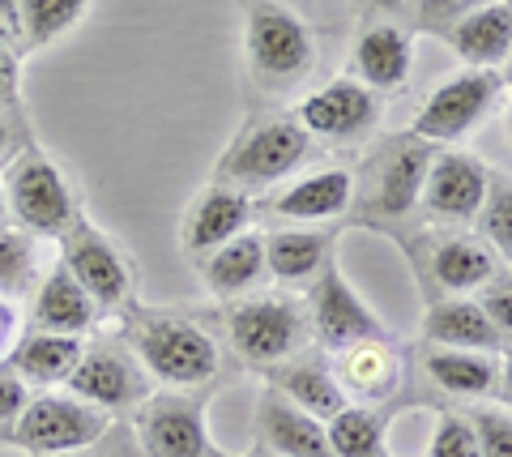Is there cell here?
<instances>
[{
  "label": "cell",
  "mask_w": 512,
  "mask_h": 457,
  "mask_svg": "<svg viewBox=\"0 0 512 457\" xmlns=\"http://www.w3.org/2000/svg\"><path fill=\"white\" fill-rule=\"evenodd\" d=\"M133 346L158 381L167 385H205L218 372V346L205 329L180 317H150L137 325Z\"/></svg>",
  "instance_id": "1"
},
{
  "label": "cell",
  "mask_w": 512,
  "mask_h": 457,
  "mask_svg": "<svg viewBox=\"0 0 512 457\" xmlns=\"http://www.w3.org/2000/svg\"><path fill=\"white\" fill-rule=\"evenodd\" d=\"M248 65L252 77L269 90L299 86L312 69V35L291 9L256 5L248 18Z\"/></svg>",
  "instance_id": "2"
},
{
  "label": "cell",
  "mask_w": 512,
  "mask_h": 457,
  "mask_svg": "<svg viewBox=\"0 0 512 457\" xmlns=\"http://www.w3.org/2000/svg\"><path fill=\"white\" fill-rule=\"evenodd\" d=\"M5 201L26 235H64L77 223V206H73V193L60 176V167L35 150L22 154V159L9 167Z\"/></svg>",
  "instance_id": "3"
},
{
  "label": "cell",
  "mask_w": 512,
  "mask_h": 457,
  "mask_svg": "<svg viewBox=\"0 0 512 457\" xmlns=\"http://www.w3.org/2000/svg\"><path fill=\"white\" fill-rule=\"evenodd\" d=\"M308 146L312 137L299 129V120H269L235 141L227 163L218 167V180L227 188H239V193H252V188H265L282 176H291L308 159Z\"/></svg>",
  "instance_id": "4"
},
{
  "label": "cell",
  "mask_w": 512,
  "mask_h": 457,
  "mask_svg": "<svg viewBox=\"0 0 512 457\" xmlns=\"http://www.w3.org/2000/svg\"><path fill=\"white\" fill-rule=\"evenodd\" d=\"M500 86H504V77L491 73V69H470V73L448 77V82L431 90L427 103L419 107V116H414V137L427 141V146L431 141L466 137L474 124L491 112V103L500 99Z\"/></svg>",
  "instance_id": "5"
},
{
  "label": "cell",
  "mask_w": 512,
  "mask_h": 457,
  "mask_svg": "<svg viewBox=\"0 0 512 457\" xmlns=\"http://www.w3.org/2000/svg\"><path fill=\"white\" fill-rule=\"evenodd\" d=\"M227 329H231V346L248 364H282L303 342V312L291 299L261 295V299L235 304Z\"/></svg>",
  "instance_id": "6"
},
{
  "label": "cell",
  "mask_w": 512,
  "mask_h": 457,
  "mask_svg": "<svg viewBox=\"0 0 512 457\" xmlns=\"http://www.w3.org/2000/svg\"><path fill=\"white\" fill-rule=\"evenodd\" d=\"M103 432L107 419L99 406L82 398H60V393L26 402L18 415V445L30 453H73L94 445Z\"/></svg>",
  "instance_id": "7"
},
{
  "label": "cell",
  "mask_w": 512,
  "mask_h": 457,
  "mask_svg": "<svg viewBox=\"0 0 512 457\" xmlns=\"http://www.w3.org/2000/svg\"><path fill=\"white\" fill-rule=\"evenodd\" d=\"M60 240H64V261L60 265L77 278V287H82L99 308H116L128 295V287H133V274H128V265L116 252V244H111L107 235H99L94 227H86V223H73Z\"/></svg>",
  "instance_id": "8"
},
{
  "label": "cell",
  "mask_w": 512,
  "mask_h": 457,
  "mask_svg": "<svg viewBox=\"0 0 512 457\" xmlns=\"http://www.w3.org/2000/svg\"><path fill=\"white\" fill-rule=\"evenodd\" d=\"M376 116H380L376 90H367L363 82H333L325 90H312L295 107L299 129L308 137H325V141L363 137L376 124Z\"/></svg>",
  "instance_id": "9"
},
{
  "label": "cell",
  "mask_w": 512,
  "mask_h": 457,
  "mask_svg": "<svg viewBox=\"0 0 512 457\" xmlns=\"http://www.w3.org/2000/svg\"><path fill=\"white\" fill-rule=\"evenodd\" d=\"M312 325H316V338L325 342L329 351H346V346H355V342L384 338V329L372 317V308L346 287V278L333 261H325V278L316 282Z\"/></svg>",
  "instance_id": "10"
},
{
  "label": "cell",
  "mask_w": 512,
  "mask_h": 457,
  "mask_svg": "<svg viewBox=\"0 0 512 457\" xmlns=\"http://www.w3.org/2000/svg\"><path fill=\"white\" fill-rule=\"evenodd\" d=\"M436 159V150L419 137H397L389 150L376 159L372 171V210L376 214H393L402 218L423 201V180H427V167Z\"/></svg>",
  "instance_id": "11"
},
{
  "label": "cell",
  "mask_w": 512,
  "mask_h": 457,
  "mask_svg": "<svg viewBox=\"0 0 512 457\" xmlns=\"http://www.w3.org/2000/svg\"><path fill=\"white\" fill-rule=\"evenodd\" d=\"M137 436L146 457H205V419L188 398H154L141 406Z\"/></svg>",
  "instance_id": "12"
},
{
  "label": "cell",
  "mask_w": 512,
  "mask_h": 457,
  "mask_svg": "<svg viewBox=\"0 0 512 457\" xmlns=\"http://www.w3.org/2000/svg\"><path fill=\"white\" fill-rule=\"evenodd\" d=\"M487 188V171L470 154H436L423 180V206L440 218H478Z\"/></svg>",
  "instance_id": "13"
},
{
  "label": "cell",
  "mask_w": 512,
  "mask_h": 457,
  "mask_svg": "<svg viewBox=\"0 0 512 457\" xmlns=\"http://www.w3.org/2000/svg\"><path fill=\"white\" fill-rule=\"evenodd\" d=\"M69 389L73 398L99 406V411H116V406H133L146 398V381L116 351H82L77 368L69 372Z\"/></svg>",
  "instance_id": "14"
},
{
  "label": "cell",
  "mask_w": 512,
  "mask_h": 457,
  "mask_svg": "<svg viewBox=\"0 0 512 457\" xmlns=\"http://www.w3.org/2000/svg\"><path fill=\"white\" fill-rule=\"evenodd\" d=\"M248 218H252V201L248 193L227 184H214L205 188L201 201L192 206L188 214V227H184V248L197 252V257H210L222 244H231L235 235L248 231Z\"/></svg>",
  "instance_id": "15"
},
{
  "label": "cell",
  "mask_w": 512,
  "mask_h": 457,
  "mask_svg": "<svg viewBox=\"0 0 512 457\" xmlns=\"http://www.w3.org/2000/svg\"><path fill=\"white\" fill-rule=\"evenodd\" d=\"M448 43H453V52L466 65L500 73V65H508V56H512V5L508 0H495V5L466 13V18L448 30Z\"/></svg>",
  "instance_id": "16"
},
{
  "label": "cell",
  "mask_w": 512,
  "mask_h": 457,
  "mask_svg": "<svg viewBox=\"0 0 512 457\" xmlns=\"http://www.w3.org/2000/svg\"><path fill=\"white\" fill-rule=\"evenodd\" d=\"M423 338L444 346V351H478L487 355L500 346V334H495V325L487 321V312L474 304V299H440V304L427 308L423 317Z\"/></svg>",
  "instance_id": "17"
},
{
  "label": "cell",
  "mask_w": 512,
  "mask_h": 457,
  "mask_svg": "<svg viewBox=\"0 0 512 457\" xmlns=\"http://www.w3.org/2000/svg\"><path fill=\"white\" fill-rule=\"evenodd\" d=\"M261 436H265V445L282 457H333L329 440H325V423L303 415L278 389H269L261 398Z\"/></svg>",
  "instance_id": "18"
},
{
  "label": "cell",
  "mask_w": 512,
  "mask_h": 457,
  "mask_svg": "<svg viewBox=\"0 0 512 457\" xmlns=\"http://www.w3.org/2000/svg\"><path fill=\"white\" fill-rule=\"evenodd\" d=\"M94 312H99V304H94V299L82 287H77V278L64 270V265H56V270L43 278L39 299H35V325H39V334L77 338V334H86V329L94 325Z\"/></svg>",
  "instance_id": "19"
},
{
  "label": "cell",
  "mask_w": 512,
  "mask_h": 457,
  "mask_svg": "<svg viewBox=\"0 0 512 457\" xmlns=\"http://www.w3.org/2000/svg\"><path fill=\"white\" fill-rule=\"evenodd\" d=\"M355 201V180L342 167L316 171V176H303L299 184H291L282 197H274V210L282 218H308V223H320V218H338L342 210H350Z\"/></svg>",
  "instance_id": "20"
},
{
  "label": "cell",
  "mask_w": 512,
  "mask_h": 457,
  "mask_svg": "<svg viewBox=\"0 0 512 457\" xmlns=\"http://www.w3.org/2000/svg\"><path fill=\"white\" fill-rule=\"evenodd\" d=\"M355 65H359V77H363L367 90H397V86H406L410 65H414L410 35H406V30H397V26H372L359 39Z\"/></svg>",
  "instance_id": "21"
},
{
  "label": "cell",
  "mask_w": 512,
  "mask_h": 457,
  "mask_svg": "<svg viewBox=\"0 0 512 457\" xmlns=\"http://www.w3.org/2000/svg\"><path fill=\"white\" fill-rule=\"evenodd\" d=\"M431 278L440 282L444 291L466 295L487 287L495 278V252L487 244L470 240V235H453V240H440L431 248Z\"/></svg>",
  "instance_id": "22"
},
{
  "label": "cell",
  "mask_w": 512,
  "mask_h": 457,
  "mask_svg": "<svg viewBox=\"0 0 512 457\" xmlns=\"http://www.w3.org/2000/svg\"><path fill=\"white\" fill-rule=\"evenodd\" d=\"M402 381V364H397L393 346L384 338H372V342H355L342 351V389L359 393L363 402H380L389 398Z\"/></svg>",
  "instance_id": "23"
},
{
  "label": "cell",
  "mask_w": 512,
  "mask_h": 457,
  "mask_svg": "<svg viewBox=\"0 0 512 457\" xmlns=\"http://www.w3.org/2000/svg\"><path fill=\"white\" fill-rule=\"evenodd\" d=\"M256 278H265V235L244 231L231 244H222L218 252L205 257V282L214 295H239L248 291Z\"/></svg>",
  "instance_id": "24"
},
{
  "label": "cell",
  "mask_w": 512,
  "mask_h": 457,
  "mask_svg": "<svg viewBox=\"0 0 512 457\" xmlns=\"http://www.w3.org/2000/svg\"><path fill=\"white\" fill-rule=\"evenodd\" d=\"M329 261L325 231H278L265 240V274L278 282H303Z\"/></svg>",
  "instance_id": "25"
},
{
  "label": "cell",
  "mask_w": 512,
  "mask_h": 457,
  "mask_svg": "<svg viewBox=\"0 0 512 457\" xmlns=\"http://www.w3.org/2000/svg\"><path fill=\"white\" fill-rule=\"evenodd\" d=\"M427 376L444 393H461V398H483V393H495V385H500V368H495L487 355L444 351V346H436V351L427 355Z\"/></svg>",
  "instance_id": "26"
},
{
  "label": "cell",
  "mask_w": 512,
  "mask_h": 457,
  "mask_svg": "<svg viewBox=\"0 0 512 457\" xmlns=\"http://www.w3.org/2000/svg\"><path fill=\"white\" fill-rule=\"evenodd\" d=\"M278 393L291 398L303 415H312L316 423H329L346 406V393L338 385V376L325 372L320 364H295L278 376Z\"/></svg>",
  "instance_id": "27"
},
{
  "label": "cell",
  "mask_w": 512,
  "mask_h": 457,
  "mask_svg": "<svg viewBox=\"0 0 512 457\" xmlns=\"http://www.w3.org/2000/svg\"><path fill=\"white\" fill-rule=\"evenodd\" d=\"M77 359H82V342H77V338L35 334V338H26L18 351H13V372H18L22 381L52 385V381H69V372L77 368Z\"/></svg>",
  "instance_id": "28"
},
{
  "label": "cell",
  "mask_w": 512,
  "mask_h": 457,
  "mask_svg": "<svg viewBox=\"0 0 512 457\" xmlns=\"http://www.w3.org/2000/svg\"><path fill=\"white\" fill-rule=\"evenodd\" d=\"M325 440L333 457H384V423L367 406H342L325 423Z\"/></svg>",
  "instance_id": "29"
},
{
  "label": "cell",
  "mask_w": 512,
  "mask_h": 457,
  "mask_svg": "<svg viewBox=\"0 0 512 457\" xmlns=\"http://www.w3.org/2000/svg\"><path fill=\"white\" fill-rule=\"evenodd\" d=\"M90 9V0H18V22H22V39L30 47H43L60 39L82 13Z\"/></svg>",
  "instance_id": "30"
},
{
  "label": "cell",
  "mask_w": 512,
  "mask_h": 457,
  "mask_svg": "<svg viewBox=\"0 0 512 457\" xmlns=\"http://www.w3.org/2000/svg\"><path fill=\"white\" fill-rule=\"evenodd\" d=\"M30 282H35V244L26 231L0 227V291L22 295Z\"/></svg>",
  "instance_id": "31"
},
{
  "label": "cell",
  "mask_w": 512,
  "mask_h": 457,
  "mask_svg": "<svg viewBox=\"0 0 512 457\" xmlns=\"http://www.w3.org/2000/svg\"><path fill=\"white\" fill-rule=\"evenodd\" d=\"M478 218H483L487 240L512 261V188L495 180L487 188V201H483V210H478Z\"/></svg>",
  "instance_id": "32"
},
{
  "label": "cell",
  "mask_w": 512,
  "mask_h": 457,
  "mask_svg": "<svg viewBox=\"0 0 512 457\" xmlns=\"http://www.w3.org/2000/svg\"><path fill=\"white\" fill-rule=\"evenodd\" d=\"M427 457H478V436L474 423L461 415H444L436 423V436H431Z\"/></svg>",
  "instance_id": "33"
},
{
  "label": "cell",
  "mask_w": 512,
  "mask_h": 457,
  "mask_svg": "<svg viewBox=\"0 0 512 457\" xmlns=\"http://www.w3.org/2000/svg\"><path fill=\"white\" fill-rule=\"evenodd\" d=\"M478 457H512V419L500 411H478L474 419Z\"/></svg>",
  "instance_id": "34"
},
{
  "label": "cell",
  "mask_w": 512,
  "mask_h": 457,
  "mask_svg": "<svg viewBox=\"0 0 512 457\" xmlns=\"http://www.w3.org/2000/svg\"><path fill=\"white\" fill-rule=\"evenodd\" d=\"M478 308L487 312V321L495 325L500 342L512 338V278H508V282H495V287H487V295L478 299Z\"/></svg>",
  "instance_id": "35"
},
{
  "label": "cell",
  "mask_w": 512,
  "mask_h": 457,
  "mask_svg": "<svg viewBox=\"0 0 512 457\" xmlns=\"http://www.w3.org/2000/svg\"><path fill=\"white\" fill-rule=\"evenodd\" d=\"M419 9H423V18L427 22H461V13H474V9H483V0H419Z\"/></svg>",
  "instance_id": "36"
},
{
  "label": "cell",
  "mask_w": 512,
  "mask_h": 457,
  "mask_svg": "<svg viewBox=\"0 0 512 457\" xmlns=\"http://www.w3.org/2000/svg\"><path fill=\"white\" fill-rule=\"evenodd\" d=\"M26 406V385L18 372H0V423L18 419Z\"/></svg>",
  "instance_id": "37"
},
{
  "label": "cell",
  "mask_w": 512,
  "mask_h": 457,
  "mask_svg": "<svg viewBox=\"0 0 512 457\" xmlns=\"http://www.w3.org/2000/svg\"><path fill=\"white\" fill-rule=\"evenodd\" d=\"M18 99V56L9 52V43H0V103Z\"/></svg>",
  "instance_id": "38"
},
{
  "label": "cell",
  "mask_w": 512,
  "mask_h": 457,
  "mask_svg": "<svg viewBox=\"0 0 512 457\" xmlns=\"http://www.w3.org/2000/svg\"><path fill=\"white\" fill-rule=\"evenodd\" d=\"M22 30L18 22V0H0V43H9Z\"/></svg>",
  "instance_id": "39"
},
{
  "label": "cell",
  "mask_w": 512,
  "mask_h": 457,
  "mask_svg": "<svg viewBox=\"0 0 512 457\" xmlns=\"http://www.w3.org/2000/svg\"><path fill=\"white\" fill-rule=\"evenodd\" d=\"M500 385H504V398L512 402V351H508V359H504V372H500Z\"/></svg>",
  "instance_id": "40"
},
{
  "label": "cell",
  "mask_w": 512,
  "mask_h": 457,
  "mask_svg": "<svg viewBox=\"0 0 512 457\" xmlns=\"http://www.w3.org/2000/svg\"><path fill=\"white\" fill-rule=\"evenodd\" d=\"M9 146H13V133H9V124L0 120V154H9Z\"/></svg>",
  "instance_id": "41"
},
{
  "label": "cell",
  "mask_w": 512,
  "mask_h": 457,
  "mask_svg": "<svg viewBox=\"0 0 512 457\" xmlns=\"http://www.w3.org/2000/svg\"><path fill=\"white\" fill-rule=\"evenodd\" d=\"M5 214H9V201H5V184H0V227H5Z\"/></svg>",
  "instance_id": "42"
},
{
  "label": "cell",
  "mask_w": 512,
  "mask_h": 457,
  "mask_svg": "<svg viewBox=\"0 0 512 457\" xmlns=\"http://www.w3.org/2000/svg\"><path fill=\"white\" fill-rule=\"evenodd\" d=\"M372 5H380V9H397V5H406V0H372Z\"/></svg>",
  "instance_id": "43"
},
{
  "label": "cell",
  "mask_w": 512,
  "mask_h": 457,
  "mask_svg": "<svg viewBox=\"0 0 512 457\" xmlns=\"http://www.w3.org/2000/svg\"><path fill=\"white\" fill-rule=\"evenodd\" d=\"M5 321H9V312H5V308H0V334H5Z\"/></svg>",
  "instance_id": "44"
},
{
  "label": "cell",
  "mask_w": 512,
  "mask_h": 457,
  "mask_svg": "<svg viewBox=\"0 0 512 457\" xmlns=\"http://www.w3.org/2000/svg\"><path fill=\"white\" fill-rule=\"evenodd\" d=\"M508 137H512V103H508Z\"/></svg>",
  "instance_id": "45"
},
{
  "label": "cell",
  "mask_w": 512,
  "mask_h": 457,
  "mask_svg": "<svg viewBox=\"0 0 512 457\" xmlns=\"http://www.w3.org/2000/svg\"><path fill=\"white\" fill-rule=\"evenodd\" d=\"M508 73H512V56H508Z\"/></svg>",
  "instance_id": "46"
}]
</instances>
